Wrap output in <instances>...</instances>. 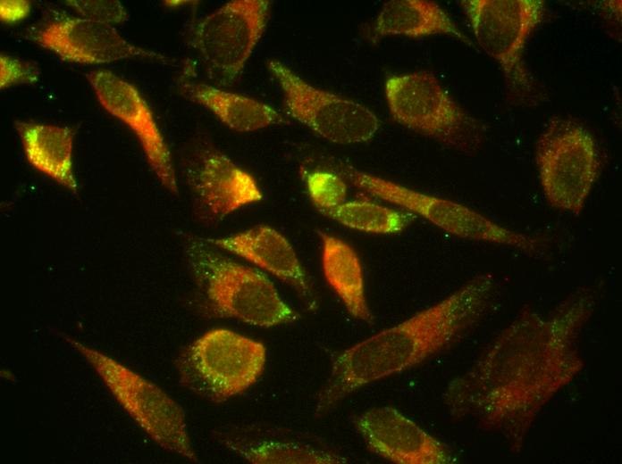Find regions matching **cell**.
Wrapping results in <instances>:
<instances>
[{
    "label": "cell",
    "mask_w": 622,
    "mask_h": 464,
    "mask_svg": "<svg viewBox=\"0 0 622 464\" xmlns=\"http://www.w3.org/2000/svg\"><path fill=\"white\" fill-rule=\"evenodd\" d=\"M581 292L550 316L524 311L448 387L454 417L470 416L519 451L542 408L582 370L576 340L593 310Z\"/></svg>",
    "instance_id": "obj_1"
},
{
    "label": "cell",
    "mask_w": 622,
    "mask_h": 464,
    "mask_svg": "<svg viewBox=\"0 0 622 464\" xmlns=\"http://www.w3.org/2000/svg\"><path fill=\"white\" fill-rule=\"evenodd\" d=\"M494 281L478 275L403 322L336 354L315 414L328 413L361 387L409 369L458 340L490 305Z\"/></svg>",
    "instance_id": "obj_2"
},
{
    "label": "cell",
    "mask_w": 622,
    "mask_h": 464,
    "mask_svg": "<svg viewBox=\"0 0 622 464\" xmlns=\"http://www.w3.org/2000/svg\"><path fill=\"white\" fill-rule=\"evenodd\" d=\"M185 253L207 308L214 316L260 327L298 319L266 276L222 255L206 239L190 236Z\"/></svg>",
    "instance_id": "obj_3"
},
{
    "label": "cell",
    "mask_w": 622,
    "mask_h": 464,
    "mask_svg": "<svg viewBox=\"0 0 622 464\" xmlns=\"http://www.w3.org/2000/svg\"><path fill=\"white\" fill-rule=\"evenodd\" d=\"M63 339L92 367L136 424L163 449L198 461L182 408L162 388L105 353Z\"/></svg>",
    "instance_id": "obj_4"
},
{
    "label": "cell",
    "mask_w": 622,
    "mask_h": 464,
    "mask_svg": "<svg viewBox=\"0 0 622 464\" xmlns=\"http://www.w3.org/2000/svg\"><path fill=\"white\" fill-rule=\"evenodd\" d=\"M332 170L357 188L425 219L458 237L538 253V238L510 229L459 203L421 193L335 160Z\"/></svg>",
    "instance_id": "obj_5"
},
{
    "label": "cell",
    "mask_w": 622,
    "mask_h": 464,
    "mask_svg": "<svg viewBox=\"0 0 622 464\" xmlns=\"http://www.w3.org/2000/svg\"><path fill=\"white\" fill-rule=\"evenodd\" d=\"M265 362L262 343L215 328L187 345L175 365L184 386L208 401L223 402L254 385Z\"/></svg>",
    "instance_id": "obj_6"
},
{
    "label": "cell",
    "mask_w": 622,
    "mask_h": 464,
    "mask_svg": "<svg viewBox=\"0 0 622 464\" xmlns=\"http://www.w3.org/2000/svg\"><path fill=\"white\" fill-rule=\"evenodd\" d=\"M384 89L391 115L399 125L465 153L475 151L481 144L482 125L433 73L393 75L387 79Z\"/></svg>",
    "instance_id": "obj_7"
},
{
    "label": "cell",
    "mask_w": 622,
    "mask_h": 464,
    "mask_svg": "<svg viewBox=\"0 0 622 464\" xmlns=\"http://www.w3.org/2000/svg\"><path fill=\"white\" fill-rule=\"evenodd\" d=\"M535 157L549 203L575 215L581 212L600 170L589 130L571 119H552L538 137Z\"/></svg>",
    "instance_id": "obj_8"
},
{
    "label": "cell",
    "mask_w": 622,
    "mask_h": 464,
    "mask_svg": "<svg viewBox=\"0 0 622 464\" xmlns=\"http://www.w3.org/2000/svg\"><path fill=\"white\" fill-rule=\"evenodd\" d=\"M267 0H232L193 25L189 44L216 87L240 77L263 36L270 15Z\"/></svg>",
    "instance_id": "obj_9"
},
{
    "label": "cell",
    "mask_w": 622,
    "mask_h": 464,
    "mask_svg": "<svg viewBox=\"0 0 622 464\" xmlns=\"http://www.w3.org/2000/svg\"><path fill=\"white\" fill-rule=\"evenodd\" d=\"M268 69L282 91L287 113L322 138L356 145L377 133L380 120L366 105L309 84L279 61H269Z\"/></svg>",
    "instance_id": "obj_10"
},
{
    "label": "cell",
    "mask_w": 622,
    "mask_h": 464,
    "mask_svg": "<svg viewBox=\"0 0 622 464\" xmlns=\"http://www.w3.org/2000/svg\"><path fill=\"white\" fill-rule=\"evenodd\" d=\"M460 4L478 45L500 64L510 92L530 93L533 81L522 54L527 38L543 19V2L464 0Z\"/></svg>",
    "instance_id": "obj_11"
},
{
    "label": "cell",
    "mask_w": 622,
    "mask_h": 464,
    "mask_svg": "<svg viewBox=\"0 0 622 464\" xmlns=\"http://www.w3.org/2000/svg\"><path fill=\"white\" fill-rule=\"evenodd\" d=\"M26 37L67 62L84 64L147 58L164 61L157 53L127 41L112 25L82 17L60 15L26 30Z\"/></svg>",
    "instance_id": "obj_12"
},
{
    "label": "cell",
    "mask_w": 622,
    "mask_h": 464,
    "mask_svg": "<svg viewBox=\"0 0 622 464\" xmlns=\"http://www.w3.org/2000/svg\"><path fill=\"white\" fill-rule=\"evenodd\" d=\"M184 170L198 215L205 220H221L263 199L254 177L211 145H196Z\"/></svg>",
    "instance_id": "obj_13"
},
{
    "label": "cell",
    "mask_w": 622,
    "mask_h": 464,
    "mask_svg": "<svg viewBox=\"0 0 622 464\" xmlns=\"http://www.w3.org/2000/svg\"><path fill=\"white\" fill-rule=\"evenodd\" d=\"M97 100L136 135L147 162L160 183L172 194L179 188L169 147L148 104L131 83L107 70L86 74Z\"/></svg>",
    "instance_id": "obj_14"
},
{
    "label": "cell",
    "mask_w": 622,
    "mask_h": 464,
    "mask_svg": "<svg viewBox=\"0 0 622 464\" xmlns=\"http://www.w3.org/2000/svg\"><path fill=\"white\" fill-rule=\"evenodd\" d=\"M355 427L371 452L398 464H446L448 448L398 410L379 407L355 418Z\"/></svg>",
    "instance_id": "obj_15"
},
{
    "label": "cell",
    "mask_w": 622,
    "mask_h": 464,
    "mask_svg": "<svg viewBox=\"0 0 622 464\" xmlns=\"http://www.w3.org/2000/svg\"><path fill=\"white\" fill-rule=\"evenodd\" d=\"M206 241L271 273L315 304L307 273L289 240L278 230L260 225L246 231Z\"/></svg>",
    "instance_id": "obj_16"
},
{
    "label": "cell",
    "mask_w": 622,
    "mask_h": 464,
    "mask_svg": "<svg viewBox=\"0 0 622 464\" xmlns=\"http://www.w3.org/2000/svg\"><path fill=\"white\" fill-rule=\"evenodd\" d=\"M220 440L252 463H342V457L316 447L279 439L263 425L235 426L218 432Z\"/></svg>",
    "instance_id": "obj_17"
},
{
    "label": "cell",
    "mask_w": 622,
    "mask_h": 464,
    "mask_svg": "<svg viewBox=\"0 0 622 464\" xmlns=\"http://www.w3.org/2000/svg\"><path fill=\"white\" fill-rule=\"evenodd\" d=\"M25 157L37 170L73 194L78 193L72 150L75 132L68 127L15 121Z\"/></svg>",
    "instance_id": "obj_18"
},
{
    "label": "cell",
    "mask_w": 622,
    "mask_h": 464,
    "mask_svg": "<svg viewBox=\"0 0 622 464\" xmlns=\"http://www.w3.org/2000/svg\"><path fill=\"white\" fill-rule=\"evenodd\" d=\"M179 90L185 98L205 107L237 132H253L285 121L273 106L214 85L183 80Z\"/></svg>",
    "instance_id": "obj_19"
},
{
    "label": "cell",
    "mask_w": 622,
    "mask_h": 464,
    "mask_svg": "<svg viewBox=\"0 0 622 464\" xmlns=\"http://www.w3.org/2000/svg\"><path fill=\"white\" fill-rule=\"evenodd\" d=\"M324 278L355 319L372 324L360 260L355 250L339 237L320 232Z\"/></svg>",
    "instance_id": "obj_20"
},
{
    "label": "cell",
    "mask_w": 622,
    "mask_h": 464,
    "mask_svg": "<svg viewBox=\"0 0 622 464\" xmlns=\"http://www.w3.org/2000/svg\"><path fill=\"white\" fill-rule=\"evenodd\" d=\"M377 36L399 35L413 38L447 34L467 41L447 12L426 0H391L381 8L374 28Z\"/></svg>",
    "instance_id": "obj_21"
},
{
    "label": "cell",
    "mask_w": 622,
    "mask_h": 464,
    "mask_svg": "<svg viewBox=\"0 0 622 464\" xmlns=\"http://www.w3.org/2000/svg\"><path fill=\"white\" fill-rule=\"evenodd\" d=\"M322 214L355 230L384 235L403 231L414 218L409 213L367 200L346 201Z\"/></svg>",
    "instance_id": "obj_22"
},
{
    "label": "cell",
    "mask_w": 622,
    "mask_h": 464,
    "mask_svg": "<svg viewBox=\"0 0 622 464\" xmlns=\"http://www.w3.org/2000/svg\"><path fill=\"white\" fill-rule=\"evenodd\" d=\"M305 178L309 198L319 212L346 202L348 186L345 179L336 171L315 170L307 172Z\"/></svg>",
    "instance_id": "obj_23"
},
{
    "label": "cell",
    "mask_w": 622,
    "mask_h": 464,
    "mask_svg": "<svg viewBox=\"0 0 622 464\" xmlns=\"http://www.w3.org/2000/svg\"><path fill=\"white\" fill-rule=\"evenodd\" d=\"M66 4L80 17L97 22L121 23L128 19L127 12L117 0L92 1L69 0Z\"/></svg>",
    "instance_id": "obj_24"
},
{
    "label": "cell",
    "mask_w": 622,
    "mask_h": 464,
    "mask_svg": "<svg viewBox=\"0 0 622 464\" xmlns=\"http://www.w3.org/2000/svg\"><path fill=\"white\" fill-rule=\"evenodd\" d=\"M39 79L38 67L32 62L9 54H0V87L21 84H35Z\"/></svg>",
    "instance_id": "obj_25"
},
{
    "label": "cell",
    "mask_w": 622,
    "mask_h": 464,
    "mask_svg": "<svg viewBox=\"0 0 622 464\" xmlns=\"http://www.w3.org/2000/svg\"><path fill=\"white\" fill-rule=\"evenodd\" d=\"M31 4L27 0L0 1V18L4 23H13L25 19L30 12Z\"/></svg>",
    "instance_id": "obj_26"
}]
</instances>
